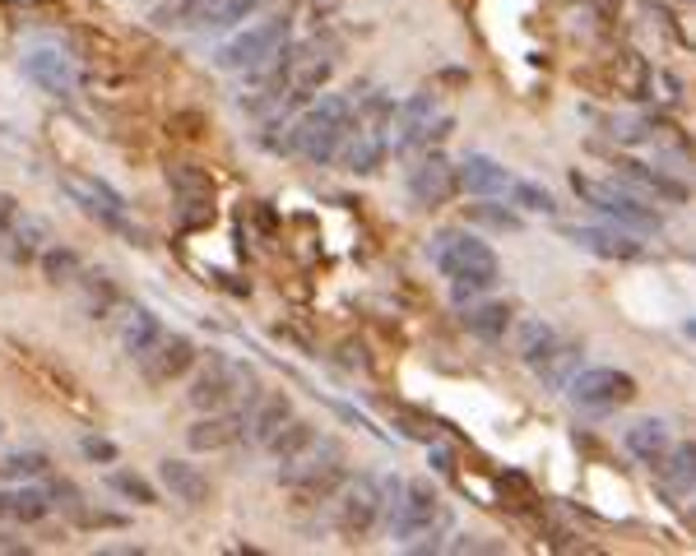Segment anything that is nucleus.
Segmentation results:
<instances>
[{"instance_id": "obj_6", "label": "nucleus", "mask_w": 696, "mask_h": 556, "mask_svg": "<svg viewBox=\"0 0 696 556\" xmlns=\"http://www.w3.org/2000/svg\"><path fill=\"white\" fill-rule=\"evenodd\" d=\"M288 37H293V0H288L283 10L256 19V24L232 28L223 43L209 51V61H214V70H223V74H242L251 66H260L269 51L288 43Z\"/></svg>"}, {"instance_id": "obj_42", "label": "nucleus", "mask_w": 696, "mask_h": 556, "mask_svg": "<svg viewBox=\"0 0 696 556\" xmlns=\"http://www.w3.org/2000/svg\"><path fill=\"white\" fill-rule=\"evenodd\" d=\"M19 213H24V209H19L14 195H10V190H0V246H5V236H10V228H14V218H19Z\"/></svg>"}, {"instance_id": "obj_44", "label": "nucleus", "mask_w": 696, "mask_h": 556, "mask_svg": "<svg viewBox=\"0 0 696 556\" xmlns=\"http://www.w3.org/2000/svg\"><path fill=\"white\" fill-rule=\"evenodd\" d=\"M441 552H488V543H478L474 533H460V538H455V543H446Z\"/></svg>"}, {"instance_id": "obj_4", "label": "nucleus", "mask_w": 696, "mask_h": 556, "mask_svg": "<svg viewBox=\"0 0 696 556\" xmlns=\"http://www.w3.org/2000/svg\"><path fill=\"white\" fill-rule=\"evenodd\" d=\"M260 394V375L246 362L228 352H209V362L190 375L186 404L196 413H219V408H251V399Z\"/></svg>"}, {"instance_id": "obj_26", "label": "nucleus", "mask_w": 696, "mask_h": 556, "mask_svg": "<svg viewBox=\"0 0 696 556\" xmlns=\"http://www.w3.org/2000/svg\"><path fill=\"white\" fill-rule=\"evenodd\" d=\"M580 367H585V344H580V339H562V334H557V344H553L544 357H538L530 371H534L548 390H567V381H571Z\"/></svg>"}, {"instance_id": "obj_24", "label": "nucleus", "mask_w": 696, "mask_h": 556, "mask_svg": "<svg viewBox=\"0 0 696 556\" xmlns=\"http://www.w3.org/2000/svg\"><path fill=\"white\" fill-rule=\"evenodd\" d=\"M460 311H464L460 315L464 329H469L474 339H483V344H501V339H507V329H511V321H515L511 302H497L492 292L478 297V302H464Z\"/></svg>"}, {"instance_id": "obj_41", "label": "nucleus", "mask_w": 696, "mask_h": 556, "mask_svg": "<svg viewBox=\"0 0 696 556\" xmlns=\"http://www.w3.org/2000/svg\"><path fill=\"white\" fill-rule=\"evenodd\" d=\"M80 454H84L89 464H116V454H121V450H116L107 436H84V441H80Z\"/></svg>"}, {"instance_id": "obj_38", "label": "nucleus", "mask_w": 696, "mask_h": 556, "mask_svg": "<svg viewBox=\"0 0 696 556\" xmlns=\"http://www.w3.org/2000/svg\"><path fill=\"white\" fill-rule=\"evenodd\" d=\"M511 205L520 209V213H544V218H553L557 213V200H553V190H544L538 182H511Z\"/></svg>"}, {"instance_id": "obj_11", "label": "nucleus", "mask_w": 696, "mask_h": 556, "mask_svg": "<svg viewBox=\"0 0 696 556\" xmlns=\"http://www.w3.org/2000/svg\"><path fill=\"white\" fill-rule=\"evenodd\" d=\"M562 394L580 413H613L636 399V381L617 367H580Z\"/></svg>"}, {"instance_id": "obj_9", "label": "nucleus", "mask_w": 696, "mask_h": 556, "mask_svg": "<svg viewBox=\"0 0 696 556\" xmlns=\"http://www.w3.org/2000/svg\"><path fill=\"white\" fill-rule=\"evenodd\" d=\"M446 501H441V491L428 483V478H414V483H404L399 487V496L391 506H385V529H391V538L399 543V547H409L414 538H422L437 520H446Z\"/></svg>"}, {"instance_id": "obj_19", "label": "nucleus", "mask_w": 696, "mask_h": 556, "mask_svg": "<svg viewBox=\"0 0 696 556\" xmlns=\"http://www.w3.org/2000/svg\"><path fill=\"white\" fill-rule=\"evenodd\" d=\"M167 186H172V195L182 200V223H186V228L214 213V182H209L205 167H196V163L167 167Z\"/></svg>"}, {"instance_id": "obj_25", "label": "nucleus", "mask_w": 696, "mask_h": 556, "mask_svg": "<svg viewBox=\"0 0 696 556\" xmlns=\"http://www.w3.org/2000/svg\"><path fill=\"white\" fill-rule=\"evenodd\" d=\"M51 242V223L47 218H37V213H19L14 218V228H10V236H5V260L14 265V269H24V265H33L37 255H43V246Z\"/></svg>"}, {"instance_id": "obj_21", "label": "nucleus", "mask_w": 696, "mask_h": 556, "mask_svg": "<svg viewBox=\"0 0 696 556\" xmlns=\"http://www.w3.org/2000/svg\"><path fill=\"white\" fill-rule=\"evenodd\" d=\"M159 483H163V491L172 496V501H182V506H205L209 496H214L209 473L200 464H190V460H163L159 464Z\"/></svg>"}, {"instance_id": "obj_27", "label": "nucleus", "mask_w": 696, "mask_h": 556, "mask_svg": "<svg viewBox=\"0 0 696 556\" xmlns=\"http://www.w3.org/2000/svg\"><path fill=\"white\" fill-rule=\"evenodd\" d=\"M654 478H660V487L683 506L687 496H692V483H696V445H692V441L669 445L664 460L654 464Z\"/></svg>"}, {"instance_id": "obj_43", "label": "nucleus", "mask_w": 696, "mask_h": 556, "mask_svg": "<svg viewBox=\"0 0 696 556\" xmlns=\"http://www.w3.org/2000/svg\"><path fill=\"white\" fill-rule=\"evenodd\" d=\"M428 460H432L437 473H455V454H451L446 445H432V450H428Z\"/></svg>"}, {"instance_id": "obj_12", "label": "nucleus", "mask_w": 696, "mask_h": 556, "mask_svg": "<svg viewBox=\"0 0 696 556\" xmlns=\"http://www.w3.org/2000/svg\"><path fill=\"white\" fill-rule=\"evenodd\" d=\"M404 186H409V200L418 209H441L451 205L460 186H455V163L441 149H418L409 153V172H404Z\"/></svg>"}, {"instance_id": "obj_14", "label": "nucleus", "mask_w": 696, "mask_h": 556, "mask_svg": "<svg viewBox=\"0 0 696 556\" xmlns=\"http://www.w3.org/2000/svg\"><path fill=\"white\" fill-rule=\"evenodd\" d=\"M562 236L571 246L590 251L594 260H617V265H631L646 255V236H636L627 228H613V223H567Z\"/></svg>"}, {"instance_id": "obj_5", "label": "nucleus", "mask_w": 696, "mask_h": 556, "mask_svg": "<svg viewBox=\"0 0 696 556\" xmlns=\"http://www.w3.org/2000/svg\"><path fill=\"white\" fill-rule=\"evenodd\" d=\"M275 478L283 487H293L302 491L306 501H330V496L339 491V483L348 478V454H344V441H335V436H321L316 431V441L298 450L293 460H283Z\"/></svg>"}, {"instance_id": "obj_22", "label": "nucleus", "mask_w": 696, "mask_h": 556, "mask_svg": "<svg viewBox=\"0 0 696 556\" xmlns=\"http://www.w3.org/2000/svg\"><path fill=\"white\" fill-rule=\"evenodd\" d=\"M617 176H623V186H631L636 195H650V200H664V205H687L683 182H673L660 167L636 163V158H617Z\"/></svg>"}, {"instance_id": "obj_23", "label": "nucleus", "mask_w": 696, "mask_h": 556, "mask_svg": "<svg viewBox=\"0 0 696 556\" xmlns=\"http://www.w3.org/2000/svg\"><path fill=\"white\" fill-rule=\"evenodd\" d=\"M288 417H293V399H288L283 390H275V394H256L251 399V408H246V436L242 441L246 445H269V436H275Z\"/></svg>"}, {"instance_id": "obj_31", "label": "nucleus", "mask_w": 696, "mask_h": 556, "mask_svg": "<svg viewBox=\"0 0 696 556\" xmlns=\"http://www.w3.org/2000/svg\"><path fill=\"white\" fill-rule=\"evenodd\" d=\"M74 283H80V292H84V311H89V321H107V315L126 302L121 288H116V278H107L103 269H93V274L84 269L80 278H74Z\"/></svg>"}, {"instance_id": "obj_34", "label": "nucleus", "mask_w": 696, "mask_h": 556, "mask_svg": "<svg viewBox=\"0 0 696 556\" xmlns=\"http://www.w3.org/2000/svg\"><path fill=\"white\" fill-rule=\"evenodd\" d=\"M316 441V422H306V417H288V422L275 431V436H269V445H265V454H269V460H293V454L298 450H306V445H312Z\"/></svg>"}, {"instance_id": "obj_13", "label": "nucleus", "mask_w": 696, "mask_h": 556, "mask_svg": "<svg viewBox=\"0 0 696 556\" xmlns=\"http://www.w3.org/2000/svg\"><path fill=\"white\" fill-rule=\"evenodd\" d=\"M437 116H441L437 89H418V93L404 97V103H395V116H391V153H395V158H409V153H418V149H428V135H432Z\"/></svg>"}, {"instance_id": "obj_40", "label": "nucleus", "mask_w": 696, "mask_h": 556, "mask_svg": "<svg viewBox=\"0 0 696 556\" xmlns=\"http://www.w3.org/2000/svg\"><path fill=\"white\" fill-rule=\"evenodd\" d=\"M66 514H70V520L80 524V529H126V514L98 510V506H89V501H74Z\"/></svg>"}, {"instance_id": "obj_45", "label": "nucleus", "mask_w": 696, "mask_h": 556, "mask_svg": "<svg viewBox=\"0 0 696 556\" xmlns=\"http://www.w3.org/2000/svg\"><path fill=\"white\" fill-rule=\"evenodd\" d=\"M0 552L5 556H19V552H28V543L19 538V533H10V529H0Z\"/></svg>"}, {"instance_id": "obj_16", "label": "nucleus", "mask_w": 696, "mask_h": 556, "mask_svg": "<svg viewBox=\"0 0 696 556\" xmlns=\"http://www.w3.org/2000/svg\"><path fill=\"white\" fill-rule=\"evenodd\" d=\"M246 436V408H219V413H200L186 427V445L196 454H219L232 450Z\"/></svg>"}, {"instance_id": "obj_18", "label": "nucleus", "mask_w": 696, "mask_h": 556, "mask_svg": "<svg viewBox=\"0 0 696 556\" xmlns=\"http://www.w3.org/2000/svg\"><path fill=\"white\" fill-rule=\"evenodd\" d=\"M200 362V352H196V339L190 334H163L159 348H153L149 357H140V367H144V381L149 385H172V381H182V375Z\"/></svg>"}, {"instance_id": "obj_33", "label": "nucleus", "mask_w": 696, "mask_h": 556, "mask_svg": "<svg viewBox=\"0 0 696 556\" xmlns=\"http://www.w3.org/2000/svg\"><path fill=\"white\" fill-rule=\"evenodd\" d=\"M37 269H43V278L51 288H66L84 274V255L74 246H66V242H47L43 255H37Z\"/></svg>"}, {"instance_id": "obj_1", "label": "nucleus", "mask_w": 696, "mask_h": 556, "mask_svg": "<svg viewBox=\"0 0 696 556\" xmlns=\"http://www.w3.org/2000/svg\"><path fill=\"white\" fill-rule=\"evenodd\" d=\"M428 260L432 269L451 283V302H478L501 283V260L497 251L483 242L474 228H437L428 242Z\"/></svg>"}, {"instance_id": "obj_37", "label": "nucleus", "mask_w": 696, "mask_h": 556, "mask_svg": "<svg viewBox=\"0 0 696 556\" xmlns=\"http://www.w3.org/2000/svg\"><path fill=\"white\" fill-rule=\"evenodd\" d=\"M107 487L116 496H126V501H135V506H159V487H153L149 478H140L135 468H112L107 473Z\"/></svg>"}, {"instance_id": "obj_35", "label": "nucleus", "mask_w": 696, "mask_h": 556, "mask_svg": "<svg viewBox=\"0 0 696 556\" xmlns=\"http://www.w3.org/2000/svg\"><path fill=\"white\" fill-rule=\"evenodd\" d=\"M51 473V460L43 450H14L0 454V483H37Z\"/></svg>"}, {"instance_id": "obj_29", "label": "nucleus", "mask_w": 696, "mask_h": 556, "mask_svg": "<svg viewBox=\"0 0 696 556\" xmlns=\"http://www.w3.org/2000/svg\"><path fill=\"white\" fill-rule=\"evenodd\" d=\"M163 334H167L163 321L149 306H130L126 321H121V352L130 357V362H140V357H149L153 348H159Z\"/></svg>"}, {"instance_id": "obj_36", "label": "nucleus", "mask_w": 696, "mask_h": 556, "mask_svg": "<svg viewBox=\"0 0 696 556\" xmlns=\"http://www.w3.org/2000/svg\"><path fill=\"white\" fill-rule=\"evenodd\" d=\"M214 5L219 0H159V5H153V24L159 28H196V19Z\"/></svg>"}, {"instance_id": "obj_20", "label": "nucleus", "mask_w": 696, "mask_h": 556, "mask_svg": "<svg viewBox=\"0 0 696 556\" xmlns=\"http://www.w3.org/2000/svg\"><path fill=\"white\" fill-rule=\"evenodd\" d=\"M51 514V491L37 483H5L0 487V524H43Z\"/></svg>"}, {"instance_id": "obj_15", "label": "nucleus", "mask_w": 696, "mask_h": 556, "mask_svg": "<svg viewBox=\"0 0 696 556\" xmlns=\"http://www.w3.org/2000/svg\"><path fill=\"white\" fill-rule=\"evenodd\" d=\"M19 74L47 97H70L80 89V70H74V61L61 47H28L19 56Z\"/></svg>"}, {"instance_id": "obj_3", "label": "nucleus", "mask_w": 696, "mask_h": 556, "mask_svg": "<svg viewBox=\"0 0 696 556\" xmlns=\"http://www.w3.org/2000/svg\"><path fill=\"white\" fill-rule=\"evenodd\" d=\"M571 190L580 195V205H590L604 223L613 228H627L636 236H660L664 232V213L654 209L646 195H636L631 186L623 182H599V176H585V172H571Z\"/></svg>"}, {"instance_id": "obj_7", "label": "nucleus", "mask_w": 696, "mask_h": 556, "mask_svg": "<svg viewBox=\"0 0 696 556\" xmlns=\"http://www.w3.org/2000/svg\"><path fill=\"white\" fill-rule=\"evenodd\" d=\"M298 66H302V43H293V37H288V43L269 51L260 66L242 70L237 107H242V112H251V116H269V112H275V107L283 103V93H288V84H293Z\"/></svg>"}, {"instance_id": "obj_8", "label": "nucleus", "mask_w": 696, "mask_h": 556, "mask_svg": "<svg viewBox=\"0 0 696 556\" xmlns=\"http://www.w3.org/2000/svg\"><path fill=\"white\" fill-rule=\"evenodd\" d=\"M61 190L70 195V205H80L93 223H103L107 232H121L130 246H149V236L144 228H135L130 223V205H126V195L107 186L103 176H84V172H61Z\"/></svg>"}, {"instance_id": "obj_17", "label": "nucleus", "mask_w": 696, "mask_h": 556, "mask_svg": "<svg viewBox=\"0 0 696 556\" xmlns=\"http://www.w3.org/2000/svg\"><path fill=\"white\" fill-rule=\"evenodd\" d=\"M515 176L497 163L492 153H464L455 163V186L464 195H474V200H507Z\"/></svg>"}, {"instance_id": "obj_28", "label": "nucleus", "mask_w": 696, "mask_h": 556, "mask_svg": "<svg viewBox=\"0 0 696 556\" xmlns=\"http://www.w3.org/2000/svg\"><path fill=\"white\" fill-rule=\"evenodd\" d=\"M623 445H627L631 460H641V464L654 468V464L664 460V450L673 445V431H669L664 417H641V422H631L623 431Z\"/></svg>"}, {"instance_id": "obj_30", "label": "nucleus", "mask_w": 696, "mask_h": 556, "mask_svg": "<svg viewBox=\"0 0 696 556\" xmlns=\"http://www.w3.org/2000/svg\"><path fill=\"white\" fill-rule=\"evenodd\" d=\"M511 348H515V357L525 367H534L538 357H544L553 344H557V325H548L544 315H530V321H511Z\"/></svg>"}, {"instance_id": "obj_2", "label": "nucleus", "mask_w": 696, "mask_h": 556, "mask_svg": "<svg viewBox=\"0 0 696 556\" xmlns=\"http://www.w3.org/2000/svg\"><path fill=\"white\" fill-rule=\"evenodd\" d=\"M353 126L344 135L339 167L353 176H376L391 158V116H395V93L391 89H367L353 84Z\"/></svg>"}, {"instance_id": "obj_10", "label": "nucleus", "mask_w": 696, "mask_h": 556, "mask_svg": "<svg viewBox=\"0 0 696 556\" xmlns=\"http://www.w3.org/2000/svg\"><path fill=\"white\" fill-rule=\"evenodd\" d=\"M330 501H335V529L344 538L358 543L381 524V478L376 473H348Z\"/></svg>"}, {"instance_id": "obj_32", "label": "nucleus", "mask_w": 696, "mask_h": 556, "mask_svg": "<svg viewBox=\"0 0 696 556\" xmlns=\"http://www.w3.org/2000/svg\"><path fill=\"white\" fill-rule=\"evenodd\" d=\"M269 5V0H219L214 10H205L200 19H196V33H232V28H242L246 19H256L260 10Z\"/></svg>"}, {"instance_id": "obj_39", "label": "nucleus", "mask_w": 696, "mask_h": 556, "mask_svg": "<svg viewBox=\"0 0 696 556\" xmlns=\"http://www.w3.org/2000/svg\"><path fill=\"white\" fill-rule=\"evenodd\" d=\"M469 223L492 228V232H520V228H525V218H520L515 209H501L497 200H478V205H469Z\"/></svg>"}]
</instances>
